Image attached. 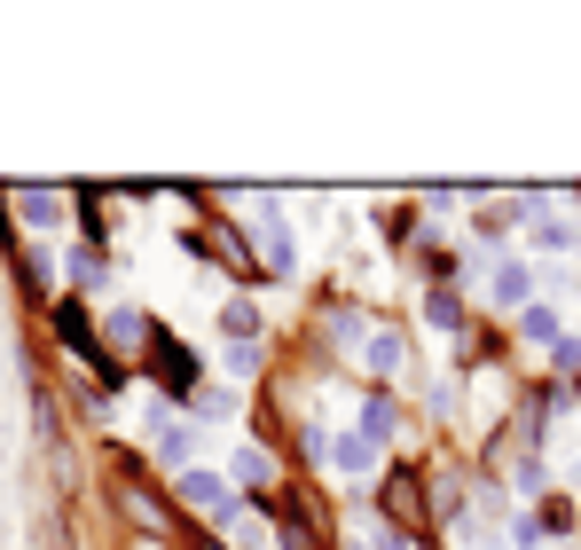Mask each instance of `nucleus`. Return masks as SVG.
I'll use <instances>...</instances> for the list:
<instances>
[{"mask_svg": "<svg viewBox=\"0 0 581 550\" xmlns=\"http://www.w3.org/2000/svg\"><path fill=\"white\" fill-rule=\"evenodd\" d=\"M174 496H181V511H197V520H236V488H228V472H204V464H189V472H174Z\"/></svg>", "mask_w": 581, "mask_h": 550, "instance_id": "f257e3e1", "label": "nucleus"}, {"mask_svg": "<svg viewBox=\"0 0 581 550\" xmlns=\"http://www.w3.org/2000/svg\"><path fill=\"white\" fill-rule=\"evenodd\" d=\"M527 220H534L542 252H573V236H581V220L566 213V197H527Z\"/></svg>", "mask_w": 581, "mask_h": 550, "instance_id": "f03ea898", "label": "nucleus"}, {"mask_svg": "<svg viewBox=\"0 0 581 550\" xmlns=\"http://www.w3.org/2000/svg\"><path fill=\"white\" fill-rule=\"evenodd\" d=\"M150 448H157V457L165 464H174V472H189V457H197V425H189V417H150Z\"/></svg>", "mask_w": 581, "mask_h": 550, "instance_id": "7ed1b4c3", "label": "nucleus"}, {"mask_svg": "<svg viewBox=\"0 0 581 550\" xmlns=\"http://www.w3.org/2000/svg\"><path fill=\"white\" fill-rule=\"evenodd\" d=\"M9 213L24 220V229H63V220H72V197H55V189H16Z\"/></svg>", "mask_w": 581, "mask_h": 550, "instance_id": "20e7f679", "label": "nucleus"}, {"mask_svg": "<svg viewBox=\"0 0 581 550\" xmlns=\"http://www.w3.org/2000/svg\"><path fill=\"white\" fill-rule=\"evenodd\" d=\"M488 299L495 307H534V268L527 260H495L488 268Z\"/></svg>", "mask_w": 581, "mask_h": 550, "instance_id": "39448f33", "label": "nucleus"}, {"mask_svg": "<svg viewBox=\"0 0 581 550\" xmlns=\"http://www.w3.org/2000/svg\"><path fill=\"white\" fill-rule=\"evenodd\" d=\"M378 457H386V448L369 440V433H338L330 440V464L346 472V479H369V472H378Z\"/></svg>", "mask_w": 581, "mask_h": 550, "instance_id": "423d86ee", "label": "nucleus"}, {"mask_svg": "<svg viewBox=\"0 0 581 550\" xmlns=\"http://www.w3.org/2000/svg\"><path fill=\"white\" fill-rule=\"evenodd\" d=\"M150 370H157L165 385H197V362H189L181 338H157V346H150Z\"/></svg>", "mask_w": 581, "mask_h": 550, "instance_id": "0eeeda50", "label": "nucleus"}, {"mask_svg": "<svg viewBox=\"0 0 581 550\" xmlns=\"http://www.w3.org/2000/svg\"><path fill=\"white\" fill-rule=\"evenodd\" d=\"M362 362L378 370V378H401V362H408V346H401V331H369V346H362Z\"/></svg>", "mask_w": 581, "mask_h": 550, "instance_id": "6e6552de", "label": "nucleus"}, {"mask_svg": "<svg viewBox=\"0 0 581 550\" xmlns=\"http://www.w3.org/2000/svg\"><path fill=\"white\" fill-rule=\"evenodd\" d=\"M252 331H260V315H252V299H220V338H236V346H252Z\"/></svg>", "mask_w": 581, "mask_h": 550, "instance_id": "1a4fd4ad", "label": "nucleus"}, {"mask_svg": "<svg viewBox=\"0 0 581 550\" xmlns=\"http://www.w3.org/2000/svg\"><path fill=\"white\" fill-rule=\"evenodd\" d=\"M236 479H244V488H267V479H276V457H267V448H236Z\"/></svg>", "mask_w": 581, "mask_h": 550, "instance_id": "9d476101", "label": "nucleus"}, {"mask_svg": "<svg viewBox=\"0 0 581 550\" xmlns=\"http://www.w3.org/2000/svg\"><path fill=\"white\" fill-rule=\"evenodd\" d=\"M386 503H393V520H425V496H417V472H393V488H386Z\"/></svg>", "mask_w": 581, "mask_h": 550, "instance_id": "9b49d317", "label": "nucleus"}, {"mask_svg": "<svg viewBox=\"0 0 581 550\" xmlns=\"http://www.w3.org/2000/svg\"><path fill=\"white\" fill-rule=\"evenodd\" d=\"M362 433L378 440V448L393 440V401H386V394H369V401H362Z\"/></svg>", "mask_w": 581, "mask_h": 550, "instance_id": "f8f14e48", "label": "nucleus"}, {"mask_svg": "<svg viewBox=\"0 0 581 550\" xmlns=\"http://www.w3.org/2000/svg\"><path fill=\"white\" fill-rule=\"evenodd\" d=\"M228 542H236V550H267V527L252 520L244 503H236V520H228Z\"/></svg>", "mask_w": 581, "mask_h": 550, "instance_id": "ddd939ff", "label": "nucleus"}, {"mask_svg": "<svg viewBox=\"0 0 581 550\" xmlns=\"http://www.w3.org/2000/svg\"><path fill=\"white\" fill-rule=\"evenodd\" d=\"M425 315H432V331H456V322H464L456 291H432V299H425Z\"/></svg>", "mask_w": 581, "mask_h": 550, "instance_id": "4468645a", "label": "nucleus"}, {"mask_svg": "<svg viewBox=\"0 0 581 550\" xmlns=\"http://www.w3.org/2000/svg\"><path fill=\"white\" fill-rule=\"evenodd\" d=\"M519 331H527V338H558V315H551V307H527Z\"/></svg>", "mask_w": 581, "mask_h": 550, "instance_id": "2eb2a0df", "label": "nucleus"}, {"mask_svg": "<svg viewBox=\"0 0 581 550\" xmlns=\"http://www.w3.org/2000/svg\"><path fill=\"white\" fill-rule=\"evenodd\" d=\"M220 370H228V378H252V370H260V346H228Z\"/></svg>", "mask_w": 581, "mask_h": 550, "instance_id": "dca6fc26", "label": "nucleus"}, {"mask_svg": "<svg viewBox=\"0 0 581 550\" xmlns=\"http://www.w3.org/2000/svg\"><path fill=\"white\" fill-rule=\"evenodd\" d=\"M118 496H126V511H134V520H142V527H165V511H157V503H150L142 488H118Z\"/></svg>", "mask_w": 581, "mask_h": 550, "instance_id": "f3484780", "label": "nucleus"}, {"mask_svg": "<svg viewBox=\"0 0 581 550\" xmlns=\"http://www.w3.org/2000/svg\"><path fill=\"white\" fill-rule=\"evenodd\" d=\"M197 409H204V417H228V409H236V394H228V385H204Z\"/></svg>", "mask_w": 581, "mask_h": 550, "instance_id": "a211bd4d", "label": "nucleus"}, {"mask_svg": "<svg viewBox=\"0 0 581 550\" xmlns=\"http://www.w3.org/2000/svg\"><path fill=\"white\" fill-rule=\"evenodd\" d=\"M150 550H157V542H150Z\"/></svg>", "mask_w": 581, "mask_h": 550, "instance_id": "6ab92c4d", "label": "nucleus"}]
</instances>
